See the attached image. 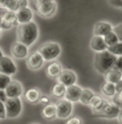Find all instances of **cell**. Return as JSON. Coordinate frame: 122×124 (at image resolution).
I'll use <instances>...</instances> for the list:
<instances>
[{
  "mask_svg": "<svg viewBox=\"0 0 122 124\" xmlns=\"http://www.w3.org/2000/svg\"><path fill=\"white\" fill-rule=\"evenodd\" d=\"M117 57L110 54L108 50L95 53L93 58V68L101 75H105L106 73L114 69Z\"/></svg>",
  "mask_w": 122,
  "mask_h": 124,
  "instance_id": "cell-2",
  "label": "cell"
},
{
  "mask_svg": "<svg viewBox=\"0 0 122 124\" xmlns=\"http://www.w3.org/2000/svg\"><path fill=\"white\" fill-rule=\"evenodd\" d=\"M4 2H6V0H0V9L2 10V7H3Z\"/></svg>",
  "mask_w": 122,
  "mask_h": 124,
  "instance_id": "cell-41",
  "label": "cell"
},
{
  "mask_svg": "<svg viewBox=\"0 0 122 124\" xmlns=\"http://www.w3.org/2000/svg\"><path fill=\"white\" fill-rule=\"evenodd\" d=\"M61 46L57 42H46L42 44L39 48V53L43 57L44 61L51 62L55 61L61 55Z\"/></svg>",
  "mask_w": 122,
  "mask_h": 124,
  "instance_id": "cell-3",
  "label": "cell"
},
{
  "mask_svg": "<svg viewBox=\"0 0 122 124\" xmlns=\"http://www.w3.org/2000/svg\"><path fill=\"white\" fill-rule=\"evenodd\" d=\"M101 92H102V94L106 97H114L117 94L115 84L105 81L102 85V87H101Z\"/></svg>",
  "mask_w": 122,
  "mask_h": 124,
  "instance_id": "cell-22",
  "label": "cell"
},
{
  "mask_svg": "<svg viewBox=\"0 0 122 124\" xmlns=\"http://www.w3.org/2000/svg\"><path fill=\"white\" fill-rule=\"evenodd\" d=\"M44 59L41 56V54L39 51H34V53L30 54L27 57V60H26V65L27 68L31 70V71H38L43 66L44 64Z\"/></svg>",
  "mask_w": 122,
  "mask_h": 124,
  "instance_id": "cell-10",
  "label": "cell"
},
{
  "mask_svg": "<svg viewBox=\"0 0 122 124\" xmlns=\"http://www.w3.org/2000/svg\"><path fill=\"white\" fill-rule=\"evenodd\" d=\"M11 76H8V75L1 74L0 73V90H4L7 88V86L10 84L11 81Z\"/></svg>",
  "mask_w": 122,
  "mask_h": 124,
  "instance_id": "cell-29",
  "label": "cell"
},
{
  "mask_svg": "<svg viewBox=\"0 0 122 124\" xmlns=\"http://www.w3.org/2000/svg\"><path fill=\"white\" fill-rule=\"evenodd\" d=\"M90 49L93 50L94 53H101V51L107 50V44L103 37H98V35H93L90 40L89 43Z\"/></svg>",
  "mask_w": 122,
  "mask_h": 124,
  "instance_id": "cell-15",
  "label": "cell"
},
{
  "mask_svg": "<svg viewBox=\"0 0 122 124\" xmlns=\"http://www.w3.org/2000/svg\"><path fill=\"white\" fill-rule=\"evenodd\" d=\"M114 30V26L107 22H98L93 27V35L105 37L107 33Z\"/></svg>",
  "mask_w": 122,
  "mask_h": 124,
  "instance_id": "cell-16",
  "label": "cell"
},
{
  "mask_svg": "<svg viewBox=\"0 0 122 124\" xmlns=\"http://www.w3.org/2000/svg\"><path fill=\"white\" fill-rule=\"evenodd\" d=\"M56 110L58 119H61V120L69 119L72 116V112H73V103L69 102L65 99L60 100L56 104Z\"/></svg>",
  "mask_w": 122,
  "mask_h": 124,
  "instance_id": "cell-7",
  "label": "cell"
},
{
  "mask_svg": "<svg viewBox=\"0 0 122 124\" xmlns=\"http://www.w3.org/2000/svg\"><path fill=\"white\" fill-rule=\"evenodd\" d=\"M39 103H40V104H42V105H44V106L48 105V104H50V99H49L47 95H41Z\"/></svg>",
  "mask_w": 122,
  "mask_h": 124,
  "instance_id": "cell-35",
  "label": "cell"
},
{
  "mask_svg": "<svg viewBox=\"0 0 122 124\" xmlns=\"http://www.w3.org/2000/svg\"><path fill=\"white\" fill-rule=\"evenodd\" d=\"M8 99H14V97H20L24 93V87L17 80H11L10 84L4 89Z\"/></svg>",
  "mask_w": 122,
  "mask_h": 124,
  "instance_id": "cell-11",
  "label": "cell"
},
{
  "mask_svg": "<svg viewBox=\"0 0 122 124\" xmlns=\"http://www.w3.org/2000/svg\"><path fill=\"white\" fill-rule=\"evenodd\" d=\"M42 117L45 120L51 121L57 118V110H56V104H48L45 105L42 109Z\"/></svg>",
  "mask_w": 122,
  "mask_h": 124,
  "instance_id": "cell-21",
  "label": "cell"
},
{
  "mask_svg": "<svg viewBox=\"0 0 122 124\" xmlns=\"http://www.w3.org/2000/svg\"><path fill=\"white\" fill-rule=\"evenodd\" d=\"M114 32L117 34L119 41L122 42V23L121 24H119L118 26H116V27H114Z\"/></svg>",
  "mask_w": 122,
  "mask_h": 124,
  "instance_id": "cell-31",
  "label": "cell"
},
{
  "mask_svg": "<svg viewBox=\"0 0 122 124\" xmlns=\"http://www.w3.org/2000/svg\"><path fill=\"white\" fill-rule=\"evenodd\" d=\"M82 88L77 86V85H73V86L66 87V91L65 95H64V99L67 100L71 103H78L80 99V93H81Z\"/></svg>",
  "mask_w": 122,
  "mask_h": 124,
  "instance_id": "cell-14",
  "label": "cell"
},
{
  "mask_svg": "<svg viewBox=\"0 0 122 124\" xmlns=\"http://www.w3.org/2000/svg\"><path fill=\"white\" fill-rule=\"evenodd\" d=\"M16 37L17 41L26 46L30 47L37 42L39 38V27L34 22H30L27 24H22L17 26V31H16Z\"/></svg>",
  "mask_w": 122,
  "mask_h": 124,
  "instance_id": "cell-1",
  "label": "cell"
},
{
  "mask_svg": "<svg viewBox=\"0 0 122 124\" xmlns=\"http://www.w3.org/2000/svg\"><path fill=\"white\" fill-rule=\"evenodd\" d=\"M65 124H84V121L78 116H74V117H70L67 119Z\"/></svg>",
  "mask_w": 122,
  "mask_h": 124,
  "instance_id": "cell-30",
  "label": "cell"
},
{
  "mask_svg": "<svg viewBox=\"0 0 122 124\" xmlns=\"http://www.w3.org/2000/svg\"><path fill=\"white\" fill-rule=\"evenodd\" d=\"M50 1H55V0H35V6L45 3V2H50Z\"/></svg>",
  "mask_w": 122,
  "mask_h": 124,
  "instance_id": "cell-39",
  "label": "cell"
},
{
  "mask_svg": "<svg viewBox=\"0 0 122 124\" xmlns=\"http://www.w3.org/2000/svg\"><path fill=\"white\" fill-rule=\"evenodd\" d=\"M58 82L64 85L65 87H70V86H73V85H76L77 82V75L74 71L70 69L66 70H62L60 76L58 77Z\"/></svg>",
  "mask_w": 122,
  "mask_h": 124,
  "instance_id": "cell-12",
  "label": "cell"
},
{
  "mask_svg": "<svg viewBox=\"0 0 122 124\" xmlns=\"http://www.w3.org/2000/svg\"><path fill=\"white\" fill-rule=\"evenodd\" d=\"M1 34H2V30H1V28H0V37H1Z\"/></svg>",
  "mask_w": 122,
  "mask_h": 124,
  "instance_id": "cell-43",
  "label": "cell"
},
{
  "mask_svg": "<svg viewBox=\"0 0 122 124\" xmlns=\"http://www.w3.org/2000/svg\"><path fill=\"white\" fill-rule=\"evenodd\" d=\"M15 13H16V18H17V22H18V25L27 24V23L32 22L33 19V11L29 7L17 10Z\"/></svg>",
  "mask_w": 122,
  "mask_h": 124,
  "instance_id": "cell-18",
  "label": "cell"
},
{
  "mask_svg": "<svg viewBox=\"0 0 122 124\" xmlns=\"http://www.w3.org/2000/svg\"><path fill=\"white\" fill-rule=\"evenodd\" d=\"M114 69L117 70V71H120L122 73V56L117 57L116 62H115V65H114Z\"/></svg>",
  "mask_w": 122,
  "mask_h": 124,
  "instance_id": "cell-33",
  "label": "cell"
},
{
  "mask_svg": "<svg viewBox=\"0 0 122 124\" xmlns=\"http://www.w3.org/2000/svg\"><path fill=\"white\" fill-rule=\"evenodd\" d=\"M65 91H66V87L64 85L60 84V82H57L55 86L51 89V95L54 97H58V99H62L65 95Z\"/></svg>",
  "mask_w": 122,
  "mask_h": 124,
  "instance_id": "cell-25",
  "label": "cell"
},
{
  "mask_svg": "<svg viewBox=\"0 0 122 124\" xmlns=\"http://www.w3.org/2000/svg\"><path fill=\"white\" fill-rule=\"evenodd\" d=\"M57 8H58V6H57L56 1L45 2V3L35 6L38 14L41 17H44V18H50V17H53L57 12Z\"/></svg>",
  "mask_w": 122,
  "mask_h": 124,
  "instance_id": "cell-9",
  "label": "cell"
},
{
  "mask_svg": "<svg viewBox=\"0 0 122 124\" xmlns=\"http://www.w3.org/2000/svg\"><path fill=\"white\" fill-rule=\"evenodd\" d=\"M120 109L121 108L119 106H117L115 103L109 102L106 105V107L103 110H101L100 112L92 113V117L98 118V119H115V118H118Z\"/></svg>",
  "mask_w": 122,
  "mask_h": 124,
  "instance_id": "cell-6",
  "label": "cell"
},
{
  "mask_svg": "<svg viewBox=\"0 0 122 124\" xmlns=\"http://www.w3.org/2000/svg\"><path fill=\"white\" fill-rule=\"evenodd\" d=\"M115 87H116L117 93H119V92L122 91V79H121V80H119L117 84H115Z\"/></svg>",
  "mask_w": 122,
  "mask_h": 124,
  "instance_id": "cell-38",
  "label": "cell"
},
{
  "mask_svg": "<svg viewBox=\"0 0 122 124\" xmlns=\"http://www.w3.org/2000/svg\"><path fill=\"white\" fill-rule=\"evenodd\" d=\"M108 2L111 7L122 10V0H108Z\"/></svg>",
  "mask_w": 122,
  "mask_h": 124,
  "instance_id": "cell-34",
  "label": "cell"
},
{
  "mask_svg": "<svg viewBox=\"0 0 122 124\" xmlns=\"http://www.w3.org/2000/svg\"><path fill=\"white\" fill-rule=\"evenodd\" d=\"M7 119V112H6V106L4 103L0 101V120H4Z\"/></svg>",
  "mask_w": 122,
  "mask_h": 124,
  "instance_id": "cell-32",
  "label": "cell"
},
{
  "mask_svg": "<svg viewBox=\"0 0 122 124\" xmlns=\"http://www.w3.org/2000/svg\"><path fill=\"white\" fill-rule=\"evenodd\" d=\"M108 103H109V101H107L106 99H103L102 96L95 94L92 97V100L90 101L88 106L92 109V113H97V112H100L101 110H103Z\"/></svg>",
  "mask_w": 122,
  "mask_h": 124,
  "instance_id": "cell-17",
  "label": "cell"
},
{
  "mask_svg": "<svg viewBox=\"0 0 122 124\" xmlns=\"http://www.w3.org/2000/svg\"><path fill=\"white\" fill-rule=\"evenodd\" d=\"M17 2H18V0H6L3 7H2V10H4V11L16 12L17 10H18L17 9Z\"/></svg>",
  "mask_w": 122,
  "mask_h": 124,
  "instance_id": "cell-27",
  "label": "cell"
},
{
  "mask_svg": "<svg viewBox=\"0 0 122 124\" xmlns=\"http://www.w3.org/2000/svg\"><path fill=\"white\" fill-rule=\"evenodd\" d=\"M32 124H37V123H32Z\"/></svg>",
  "mask_w": 122,
  "mask_h": 124,
  "instance_id": "cell-44",
  "label": "cell"
},
{
  "mask_svg": "<svg viewBox=\"0 0 122 124\" xmlns=\"http://www.w3.org/2000/svg\"><path fill=\"white\" fill-rule=\"evenodd\" d=\"M107 50L110 54H113L116 57H120L122 56V42H118L114 45H110L107 47Z\"/></svg>",
  "mask_w": 122,
  "mask_h": 124,
  "instance_id": "cell-26",
  "label": "cell"
},
{
  "mask_svg": "<svg viewBox=\"0 0 122 124\" xmlns=\"http://www.w3.org/2000/svg\"><path fill=\"white\" fill-rule=\"evenodd\" d=\"M62 70H63L62 69V65L59 62H57L56 60L51 61L47 65V68H46V75L51 79H58Z\"/></svg>",
  "mask_w": 122,
  "mask_h": 124,
  "instance_id": "cell-19",
  "label": "cell"
},
{
  "mask_svg": "<svg viewBox=\"0 0 122 124\" xmlns=\"http://www.w3.org/2000/svg\"><path fill=\"white\" fill-rule=\"evenodd\" d=\"M2 56H3V51H2V49L0 48V58H1Z\"/></svg>",
  "mask_w": 122,
  "mask_h": 124,
  "instance_id": "cell-42",
  "label": "cell"
},
{
  "mask_svg": "<svg viewBox=\"0 0 122 124\" xmlns=\"http://www.w3.org/2000/svg\"><path fill=\"white\" fill-rule=\"evenodd\" d=\"M18 22L16 13L13 11H3L0 15V28L1 30H10L13 27H17Z\"/></svg>",
  "mask_w": 122,
  "mask_h": 124,
  "instance_id": "cell-5",
  "label": "cell"
},
{
  "mask_svg": "<svg viewBox=\"0 0 122 124\" xmlns=\"http://www.w3.org/2000/svg\"><path fill=\"white\" fill-rule=\"evenodd\" d=\"M103 38H104V40H105L106 44H107V46L114 45V44L120 42V41H119V39H118V37H117V34L114 32V30L111 31V32L107 33V34H106L105 37H103Z\"/></svg>",
  "mask_w": 122,
  "mask_h": 124,
  "instance_id": "cell-28",
  "label": "cell"
},
{
  "mask_svg": "<svg viewBox=\"0 0 122 124\" xmlns=\"http://www.w3.org/2000/svg\"><path fill=\"white\" fill-rule=\"evenodd\" d=\"M41 95H42V93L38 88H30L25 93V99L30 104H37L40 101Z\"/></svg>",
  "mask_w": 122,
  "mask_h": 124,
  "instance_id": "cell-20",
  "label": "cell"
},
{
  "mask_svg": "<svg viewBox=\"0 0 122 124\" xmlns=\"http://www.w3.org/2000/svg\"><path fill=\"white\" fill-rule=\"evenodd\" d=\"M105 77V81L111 82V84H117L119 80L122 79V73L120 71H117L115 69H111L108 73L104 75Z\"/></svg>",
  "mask_w": 122,
  "mask_h": 124,
  "instance_id": "cell-24",
  "label": "cell"
},
{
  "mask_svg": "<svg viewBox=\"0 0 122 124\" xmlns=\"http://www.w3.org/2000/svg\"><path fill=\"white\" fill-rule=\"evenodd\" d=\"M17 72V65L13 59L9 56H2L0 58V73L8 75V76H13Z\"/></svg>",
  "mask_w": 122,
  "mask_h": 124,
  "instance_id": "cell-8",
  "label": "cell"
},
{
  "mask_svg": "<svg viewBox=\"0 0 122 124\" xmlns=\"http://www.w3.org/2000/svg\"><path fill=\"white\" fill-rule=\"evenodd\" d=\"M27 7H28V0H18V2H17V9L18 10L24 9V8Z\"/></svg>",
  "mask_w": 122,
  "mask_h": 124,
  "instance_id": "cell-36",
  "label": "cell"
},
{
  "mask_svg": "<svg viewBox=\"0 0 122 124\" xmlns=\"http://www.w3.org/2000/svg\"><path fill=\"white\" fill-rule=\"evenodd\" d=\"M7 100H8V96L6 94V91H4V90H0V101L4 103Z\"/></svg>",
  "mask_w": 122,
  "mask_h": 124,
  "instance_id": "cell-37",
  "label": "cell"
},
{
  "mask_svg": "<svg viewBox=\"0 0 122 124\" xmlns=\"http://www.w3.org/2000/svg\"><path fill=\"white\" fill-rule=\"evenodd\" d=\"M28 53H29V47L26 46L25 44L18 42H14L11 46V54L14 58L16 59H25L28 57Z\"/></svg>",
  "mask_w": 122,
  "mask_h": 124,
  "instance_id": "cell-13",
  "label": "cell"
},
{
  "mask_svg": "<svg viewBox=\"0 0 122 124\" xmlns=\"http://www.w3.org/2000/svg\"><path fill=\"white\" fill-rule=\"evenodd\" d=\"M118 122L120 123V124H122V108L120 109V112H119V115H118Z\"/></svg>",
  "mask_w": 122,
  "mask_h": 124,
  "instance_id": "cell-40",
  "label": "cell"
},
{
  "mask_svg": "<svg viewBox=\"0 0 122 124\" xmlns=\"http://www.w3.org/2000/svg\"><path fill=\"white\" fill-rule=\"evenodd\" d=\"M95 95V93L93 90L89 89V88H82L81 90V93H80V99H79V102L81 103L82 105H86L88 106L90 103V101L92 100V97Z\"/></svg>",
  "mask_w": 122,
  "mask_h": 124,
  "instance_id": "cell-23",
  "label": "cell"
},
{
  "mask_svg": "<svg viewBox=\"0 0 122 124\" xmlns=\"http://www.w3.org/2000/svg\"><path fill=\"white\" fill-rule=\"evenodd\" d=\"M6 106V112L8 119H15L19 117L23 111V102L20 97H14V99H8L4 102Z\"/></svg>",
  "mask_w": 122,
  "mask_h": 124,
  "instance_id": "cell-4",
  "label": "cell"
}]
</instances>
